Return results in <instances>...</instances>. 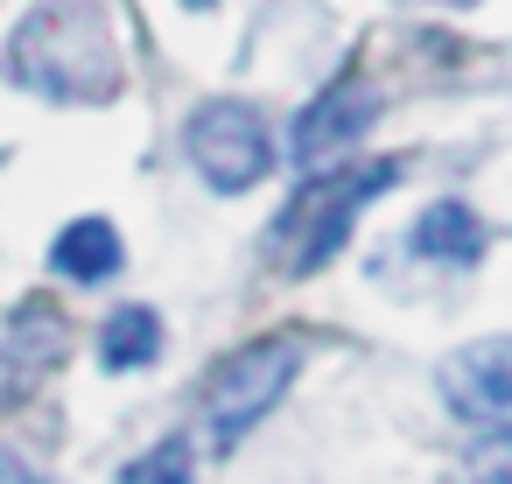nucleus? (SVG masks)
Masks as SVG:
<instances>
[{
    "mask_svg": "<svg viewBox=\"0 0 512 484\" xmlns=\"http://www.w3.org/2000/svg\"><path fill=\"white\" fill-rule=\"evenodd\" d=\"M0 71L43 99H113L120 92V50L92 0H50V8L22 15Z\"/></svg>",
    "mask_w": 512,
    "mask_h": 484,
    "instance_id": "obj_1",
    "label": "nucleus"
},
{
    "mask_svg": "<svg viewBox=\"0 0 512 484\" xmlns=\"http://www.w3.org/2000/svg\"><path fill=\"white\" fill-rule=\"evenodd\" d=\"M393 183H400V155H386V162H358V169H337V176L302 183L295 204H288L281 225H274V253H281V267H288V274H316V267H330V260L344 253L358 211H365L372 197H386Z\"/></svg>",
    "mask_w": 512,
    "mask_h": 484,
    "instance_id": "obj_2",
    "label": "nucleus"
},
{
    "mask_svg": "<svg viewBox=\"0 0 512 484\" xmlns=\"http://www.w3.org/2000/svg\"><path fill=\"white\" fill-rule=\"evenodd\" d=\"M295 372H302V344H295V337H267V344L232 351V358L211 372V386H204L211 442H218V449H239L246 428H260V421L281 407V393L295 386Z\"/></svg>",
    "mask_w": 512,
    "mask_h": 484,
    "instance_id": "obj_3",
    "label": "nucleus"
},
{
    "mask_svg": "<svg viewBox=\"0 0 512 484\" xmlns=\"http://www.w3.org/2000/svg\"><path fill=\"white\" fill-rule=\"evenodd\" d=\"M183 148H190L197 176H204L211 190H225V197L253 190V183L274 169V134H267V120H260L253 106H239V99H204V106L190 113V127H183Z\"/></svg>",
    "mask_w": 512,
    "mask_h": 484,
    "instance_id": "obj_4",
    "label": "nucleus"
},
{
    "mask_svg": "<svg viewBox=\"0 0 512 484\" xmlns=\"http://www.w3.org/2000/svg\"><path fill=\"white\" fill-rule=\"evenodd\" d=\"M442 400L456 421L505 435L512 428V337H477L442 358Z\"/></svg>",
    "mask_w": 512,
    "mask_h": 484,
    "instance_id": "obj_5",
    "label": "nucleus"
},
{
    "mask_svg": "<svg viewBox=\"0 0 512 484\" xmlns=\"http://www.w3.org/2000/svg\"><path fill=\"white\" fill-rule=\"evenodd\" d=\"M372 113H379V92H372V85H358V78H337L316 106H302L295 134H288L295 162H302V169L330 162L337 148H351V141L365 134V120H372Z\"/></svg>",
    "mask_w": 512,
    "mask_h": 484,
    "instance_id": "obj_6",
    "label": "nucleus"
},
{
    "mask_svg": "<svg viewBox=\"0 0 512 484\" xmlns=\"http://www.w3.org/2000/svg\"><path fill=\"white\" fill-rule=\"evenodd\" d=\"M407 246H414L421 260H442V267H470V260L484 253V225L470 218V204L442 197V204H428V211L414 218Z\"/></svg>",
    "mask_w": 512,
    "mask_h": 484,
    "instance_id": "obj_7",
    "label": "nucleus"
},
{
    "mask_svg": "<svg viewBox=\"0 0 512 484\" xmlns=\"http://www.w3.org/2000/svg\"><path fill=\"white\" fill-rule=\"evenodd\" d=\"M50 267H57L64 281H106V274H120V232H113L106 218H78V225H64V239L50 246Z\"/></svg>",
    "mask_w": 512,
    "mask_h": 484,
    "instance_id": "obj_8",
    "label": "nucleus"
},
{
    "mask_svg": "<svg viewBox=\"0 0 512 484\" xmlns=\"http://www.w3.org/2000/svg\"><path fill=\"white\" fill-rule=\"evenodd\" d=\"M155 351H162V316H155V309L127 302V309L106 316V330H99V365H106V372H134V365H148Z\"/></svg>",
    "mask_w": 512,
    "mask_h": 484,
    "instance_id": "obj_9",
    "label": "nucleus"
},
{
    "mask_svg": "<svg viewBox=\"0 0 512 484\" xmlns=\"http://www.w3.org/2000/svg\"><path fill=\"white\" fill-rule=\"evenodd\" d=\"M120 484H190V442H162L141 463H127Z\"/></svg>",
    "mask_w": 512,
    "mask_h": 484,
    "instance_id": "obj_10",
    "label": "nucleus"
},
{
    "mask_svg": "<svg viewBox=\"0 0 512 484\" xmlns=\"http://www.w3.org/2000/svg\"><path fill=\"white\" fill-rule=\"evenodd\" d=\"M477 484H512V442L484 456V470H477Z\"/></svg>",
    "mask_w": 512,
    "mask_h": 484,
    "instance_id": "obj_11",
    "label": "nucleus"
},
{
    "mask_svg": "<svg viewBox=\"0 0 512 484\" xmlns=\"http://www.w3.org/2000/svg\"><path fill=\"white\" fill-rule=\"evenodd\" d=\"M0 484H36V470H29L15 449H0Z\"/></svg>",
    "mask_w": 512,
    "mask_h": 484,
    "instance_id": "obj_12",
    "label": "nucleus"
},
{
    "mask_svg": "<svg viewBox=\"0 0 512 484\" xmlns=\"http://www.w3.org/2000/svg\"><path fill=\"white\" fill-rule=\"evenodd\" d=\"M414 8H470V0H414Z\"/></svg>",
    "mask_w": 512,
    "mask_h": 484,
    "instance_id": "obj_13",
    "label": "nucleus"
},
{
    "mask_svg": "<svg viewBox=\"0 0 512 484\" xmlns=\"http://www.w3.org/2000/svg\"><path fill=\"white\" fill-rule=\"evenodd\" d=\"M183 8H197V15H204V8H218V0H183Z\"/></svg>",
    "mask_w": 512,
    "mask_h": 484,
    "instance_id": "obj_14",
    "label": "nucleus"
}]
</instances>
